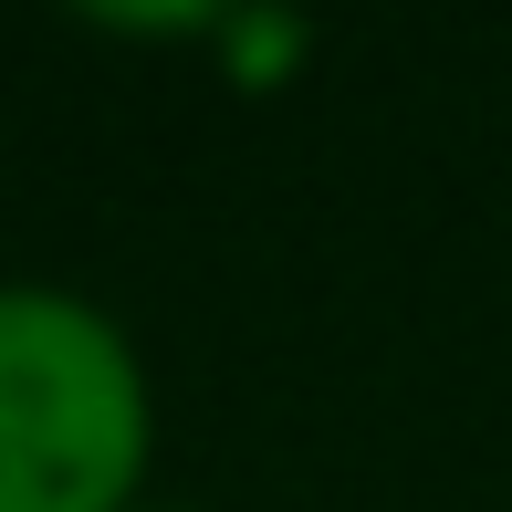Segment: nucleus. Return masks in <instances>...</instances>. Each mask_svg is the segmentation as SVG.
Segmentation results:
<instances>
[{
	"label": "nucleus",
	"mask_w": 512,
	"mask_h": 512,
	"mask_svg": "<svg viewBox=\"0 0 512 512\" xmlns=\"http://www.w3.org/2000/svg\"><path fill=\"white\" fill-rule=\"evenodd\" d=\"M147 471V345L74 283H0V512H136Z\"/></svg>",
	"instance_id": "nucleus-1"
},
{
	"label": "nucleus",
	"mask_w": 512,
	"mask_h": 512,
	"mask_svg": "<svg viewBox=\"0 0 512 512\" xmlns=\"http://www.w3.org/2000/svg\"><path fill=\"white\" fill-rule=\"evenodd\" d=\"M209 53H220V74L241 84V95H272V84H293V74H304L314 21H304V11H220Z\"/></svg>",
	"instance_id": "nucleus-2"
},
{
	"label": "nucleus",
	"mask_w": 512,
	"mask_h": 512,
	"mask_svg": "<svg viewBox=\"0 0 512 512\" xmlns=\"http://www.w3.org/2000/svg\"><path fill=\"white\" fill-rule=\"evenodd\" d=\"M136 512H209V502H157V492H147V502H136Z\"/></svg>",
	"instance_id": "nucleus-3"
}]
</instances>
